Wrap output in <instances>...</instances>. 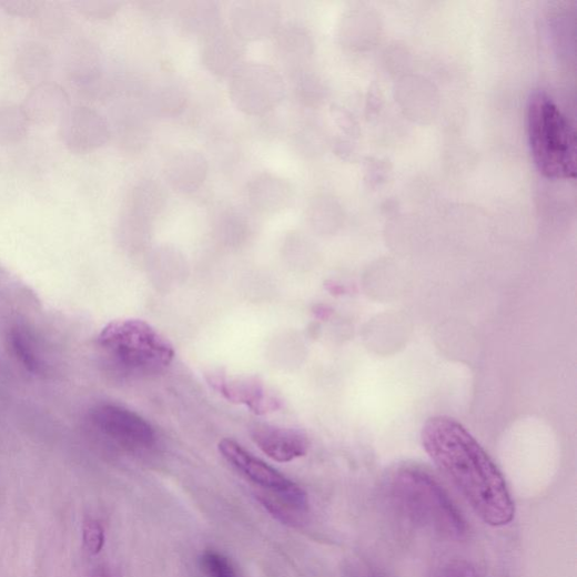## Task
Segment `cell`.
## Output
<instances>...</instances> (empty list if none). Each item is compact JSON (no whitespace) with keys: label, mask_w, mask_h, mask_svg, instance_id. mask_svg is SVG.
I'll use <instances>...</instances> for the list:
<instances>
[{"label":"cell","mask_w":577,"mask_h":577,"mask_svg":"<svg viewBox=\"0 0 577 577\" xmlns=\"http://www.w3.org/2000/svg\"><path fill=\"white\" fill-rule=\"evenodd\" d=\"M421 439L433 464L486 525L504 527L513 523L516 507L507 482L460 423L446 416L429 418Z\"/></svg>","instance_id":"cell-1"},{"label":"cell","mask_w":577,"mask_h":577,"mask_svg":"<svg viewBox=\"0 0 577 577\" xmlns=\"http://www.w3.org/2000/svg\"><path fill=\"white\" fill-rule=\"evenodd\" d=\"M396 510L414 526L449 539H462L466 523L443 487L425 472L405 467L387 482Z\"/></svg>","instance_id":"cell-2"},{"label":"cell","mask_w":577,"mask_h":577,"mask_svg":"<svg viewBox=\"0 0 577 577\" xmlns=\"http://www.w3.org/2000/svg\"><path fill=\"white\" fill-rule=\"evenodd\" d=\"M529 148L537 170L550 180L576 176V136L567 118L545 92L532 94L527 109Z\"/></svg>","instance_id":"cell-3"},{"label":"cell","mask_w":577,"mask_h":577,"mask_svg":"<svg viewBox=\"0 0 577 577\" xmlns=\"http://www.w3.org/2000/svg\"><path fill=\"white\" fill-rule=\"evenodd\" d=\"M98 341L115 363L133 371L166 368L175 356L173 344L151 324L139 320L111 322Z\"/></svg>","instance_id":"cell-4"},{"label":"cell","mask_w":577,"mask_h":577,"mask_svg":"<svg viewBox=\"0 0 577 577\" xmlns=\"http://www.w3.org/2000/svg\"><path fill=\"white\" fill-rule=\"evenodd\" d=\"M285 85L279 72L261 62H245L231 78L230 95L244 114L260 117L280 105Z\"/></svg>","instance_id":"cell-5"},{"label":"cell","mask_w":577,"mask_h":577,"mask_svg":"<svg viewBox=\"0 0 577 577\" xmlns=\"http://www.w3.org/2000/svg\"><path fill=\"white\" fill-rule=\"evenodd\" d=\"M92 425L103 436L129 449L149 448L154 444L152 425L124 407L104 404L91 412Z\"/></svg>","instance_id":"cell-6"},{"label":"cell","mask_w":577,"mask_h":577,"mask_svg":"<svg viewBox=\"0 0 577 577\" xmlns=\"http://www.w3.org/2000/svg\"><path fill=\"white\" fill-rule=\"evenodd\" d=\"M220 452L223 457L251 483L262 489L260 494L271 496L295 497L306 492L295 482L246 452L231 439L221 442Z\"/></svg>","instance_id":"cell-7"},{"label":"cell","mask_w":577,"mask_h":577,"mask_svg":"<svg viewBox=\"0 0 577 577\" xmlns=\"http://www.w3.org/2000/svg\"><path fill=\"white\" fill-rule=\"evenodd\" d=\"M246 47L231 28L222 27L202 38L200 58L215 78L230 79L245 63Z\"/></svg>","instance_id":"cell-8"},{"label":"cell","mask_w":577,"mask_h":577,"mask_svg":"<svg viewBox=\"0 0 577 577\" xmlns=\"http://www.w3.org/2000/svg\"><path fill=\"white\" fill-rule=\"evenodd\" d=\"M281 18L271 0H241L231 11V29L244 42L260 41L276 33Z\"/></svg>","instance_id":"cell-9"},{"label":"cell","mask_w":577,"mask_h":577,"mask_svg":"<svg viewBox=\"0 0 577 577\" xmlns=\"http://www.w3.org/2000/svg\"><path fill=\"white\" fill-rule=\"evenodd\" d=\"M254 444L276 463H291L308 454L310 441L301 431L257 425L251 432Z\"/></svg>","instance_id":"cell-10"},{"label":"cell","mask_w":577,"mask_h":577,"mask_svg":"<svg viewBox=\"0 0 577 577\" xmlns=\"http://www.w3.org/2000/svg\"><path fill=\"white\" fill-rule=\"evenodd\" d=\"M209 383L227 401L246 405L255 414L272 413L280 407V401L254 377L230 379L220 373L211 375Z\"/></svg>","instance_id":"cell-11"},{"label":"cell","mask_w":577,"mask_h":577,"mask_svg":"<svg viewBox=\"0 0 577 577\" xmlns=\"http://www.w3.org/2000/svg\"><path fill=\"white\" fill-rule=\"evenodd\" d=\"M245 196L252 211L271 214L291 206L295 191L293 184L282 176L262 172L250 180Z\"/></svg>","instance_id":"cell-12"},{"label":"cell","mask_w":577,"mask_h":577,"mask_svg":"<svg viewBox=\"0 0 577 577\" xmlns=\"http://www.w3.org/2000/svg\"><path fill=\"white\" fill-rule=\"evenodd\" d=\"M209 163L198 151L183 150L172 155L165 166L170 186L181 194H192L205 183Z\"/></svg>","instance_id":"cell-13"},{"label":"cell","mask_w":577,"mask_h":577,"mask_svg":"<svg viewBox=\"0 0 577 577\" xmlns=\"http://www.w3.org/2000/svg\"><path fill=\"white\" fill-rule=\"evenodd\" d=\"M182 32L201 39L223 27L222 7L215 0H185L176 9Z\"/></svg>","instance_id":"cell-14"},{"label":"cell","mask_w":577,"mask_h":577,"mask_svg":"<svg viewBox=\"0 0 577 577\" xmlns=\"http://www.w3.org/2000/svg\"><path fill=\"white\" fill-rule=\"evenodd\" d=\"M273 37L275 54L287 71L302 69L313 49L308 31L298 22H288L281 24Z\"/></svg>","instance_id":"cell-15"},{"label":"cell","mask_w":577,"mask_h":577,"mask_svg":"<svg viewBox=\"0 0 577 577\" xmlns=\"http://www.w3.org/2000/svg\"><path fill=\"white\" fill-rule=\"evenodd\" d=\"M188 99V91L180 82L168 80L148 92L144 109L153 115L175 118L186 108Z\"/></svg>","instance_id":"cell-16"},{"label":"cell","mask_w":577,"mask_h":577,"mask_svg":"<svg viewBox=\"0 0 577 577\" xmlns=\"http://www.w3.org/2000/svg\"><path fill=\"white\" fill-rule=\"evenodd\" d=\"M164 188L152 178H144L134 188L130 206L140 210L155 219L166 205Z\"/></svg>","instance_id":"cell-17"},{"label":"cell","mask_w":577,"mask_h":577,"mask_svg":"<svg viewBox=\"0 0 577 577\" xmlns=\"http://www.w3.org/2000/svg\"><path fill=\"white\" fill-rule=\"evenodd\" d=\"M10 342L14 354L29 372L38 374L42 371L41 358L36 353L34 343L26 332L13 330Z\"/></svg>","instance_id":"cell-18"},{"label":"cell","mask_w":577,"mask_h":577,"mask_svg":"<svg viewBox=\"0 0 577 577\" xmlns=\"http://www.w3.org/2000/svg\"><path fill=\"white\" fill-rule=\"evenodd\" d=\"M200 561L207 577H239L233 563L219 551L207 550L203 553Z\"/></svg>","instance_id":"cell-19"},{"label":"cell","mask_w":577,"mask_h":577,"mask_svg":"<svg viewBox=\"0 0 577 577\" xmlns=\"http://www.w3.org/2000/svg\"><path fill=\"white\" fill-rule=\"evenodd\" d=\"M83 541L90 555H98L103 549L105 543L104 529L94 519H88L83 527Z\"/></svg>","instance_id":"cell-20"},{"label":"cell","mask_w":577,"mask_h":577,"mask_svg":"<svg viewBox=\"0 0 577 577\" xmlns=\"http://www.w3.org/2000/svg\"><path fill=\"white\" fill-rule=\"evenodd\" d=\"M435 577H477L475 568L467 561L454 560L444 565Z\"/></svg>","instance_id":"cell-21"},{"label":"cell","mask_w":577,"mask_h":577,"mask_svg":"<svg viewBox=\"0 0 577 577\" xmlns=\"http://www.w3.org/2000/svg\"><path fill=\"white\" fill-rule=\"evenodd\" d=\"M360 577H377V576L375 574H373L372 571L366 570V573H364Z\"/></svg>","instance_id":"cell-22"},{"label":"cell","mask_w":577,"mask_h":577,"mask_svg":"<svg viewBox=\"0 0 577 577\" xmlns=\"http://www.w3.org/2000/svg\"><path fill=\"white\" fill-rule=\"evenodd\" d=\"M94 577H108L104 573L99 571Z\"/></svg>","instance_id":"cell-23"}]
</instances>
